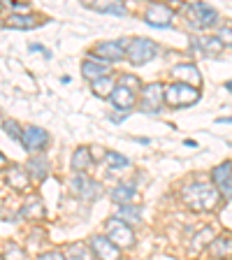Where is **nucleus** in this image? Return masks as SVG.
Listing matches in <instances>:
<instances>
[{
    "label": "nucleus",
    "mask_w": 232,
    "mask_h": 260,
    "mask_svg": "<svg viewBox=\"0 0 232 260\" xmlns=\"http://www.w3.org/2000/svg\"><path fill=\"white\" fill-rule=\"evenodd\" d=\"M181 198H184V202L190 209L209 211L218 205L221 193H218V188L214 184H188L181 190Z\"/></svg>",
    "instance_id": "1"
},
{
    "label": "nucleus",
    "mask_w": 232,
    "mask_h": 260,
    "mask_svg": "<svg viewBox=\"0 0 232 260\" xmlns=\"http://www.w3.org/2000/svg\"><path fill=\"white\" fill-rule=\"evenodd\" d=\"M158 54V44L153 40H146V38H137V40H130L128 49H125V58L130 60L132 65H146L149 60H153Z\"/></svg>",
    "instance_id": "2"
},
{
    "label": "nucleus",
    "mask_w": 232,
    "mask_h": 260,
    "mask_svg": "<svg viewBox=\"0 0 232 260\" xmlns=\"http://www.w3.org/2000/svg\"><path fill=\"white\" fill-rule=\"evenodd\" d=\"M200 100V91L193 86H186V84H172V86L165 88V103L174 109H181V107H190Z\"/></svg>",
    "instance_id": "3"
},
{
    "label": "nucleus",
    "mask_w": 232,
    "mask_h": 260,
    "mask_svg": "<svg viewBox=\"0 0 232 260\" xmlns=\"http://www.w3.org/2000/svg\"><path fill=\"white\" fill-rule=\"evenodd\" d=\"M105 230H107V235H109V242L116 244L119 249H121V246H123V249H128V246H132V244H135V233H132V228H130L125 221H121L119 216L107 218Z\"/></svg>",
    "instance_id": "4"
},
{
    "label": "nucleus",
    "mask_w": 232,
    "mask_h": 260,
    "mask_svg": "<svg viewBox=\"0 0 232 260\" xmlns=\"http://www.w3.org/2000/svg\"><path fill=\"white\" fill-rule=\"evenodd\" d=\"M186 12H188L190 26H195V28H209V26H214L218 19L216 10L211 5H207V3H190V5L186 7Z\"/></svg>",
    "instance_id": "5"
},
{
    "label": "nucleus",
    "mask_w": 232,
    "mask_h": 260,
    "mask_svg": "<svg viewBox=\"0 0 232 260\" xmlns=\"http://www.w3.org/2000/svg\"><path fill=\"white\" fill-rule=\"evenodd\" d=\"M162 103H165V86H162L160 81H153V84H146L142 88V103L140 107L149 114H156L160 112Z\"/></svg>",
    "instance_id": "6"
},
{
    "label": "nucleus",
    "mask_w": 232,
    "mask_h": 260,
    "mask_svg": "<svg viewBox=\"0 0 232 260\" xmlns=\"http://www.w3.org/2000/svg\"><path fill=\"white\" fill-rule=\"evenodd\" d=\"M172 19H174L172 7L160 5V3L149 5V10H146V14H144V21L153 28H170L172 26Z\"/></svg>",
    "instance_id": "7"
},
{
    "label": "nucleus",
    "mask_w": 232,
    "mask_h": 260,
    "mask_svg": "<svg viewBox=\"0 0 232 260\" xmlns=\"http://www.w3.org/2000/svg\"><path fill=\"white\" fill-rule=\"evenodd\" d=\"M19 142L23 144L26 151H42L44 146L49 144V133L42 128H38V125H28V128H23L21 140Z\"/></svg>",
    "instance_id": "8"
},
{
    "label": "nucleus",
    "mask_w": 232,
    "mask_h": 260,
    "mask_svg": "<svg viewBox=\"0 0 232 260\" xmlns=\"http://www.w3.org/2000/svg\"><path fill=\"white\" fill-rule=\"evenodd\" d=\"M91 249L97 260H121V249L109 242V237H103V235H95L91 239Z\"/></svg>",
    "instance_id": "9"
},
{
    "label": "nucleus",
    "mask_w": 232,
    "mask_h": 260,
    "mask_svg": "<svg viewBox=\"0 0 232 260\" xmlns=\"http://www.w3.org/2000/svg\"><path fill=\"white\" fill-rule=\"evenodd\" d=\"M211 179H214V186L218 188V193L232 198V162H221L218 168H214Z\"/></svg>",
    "instance_id": "10"
},
{
    "label": "nucleus",
    "mask_w": 232,
    "mask_h": 260,
    "mask_svg": "<svg viewBox=\"0 0 232 260\" xmlns=\"http://www.w3.org/2000/svg\"><path fill=\"white\" fill-rule=\"evenodd\" d=\"M125 49H128V44H125V42L114 40V42H100L95 47V51H93V54L103 56L105 63H114V60L125 58Z\"/></svg>",
    "instance_id": "11"
},
{
    "label": "nucleus",
    "mask_w": 232,
    "mask_h": 260,
    "mask_svg": "<svg viewBox=\"0 0 232 260\" xmlns=\"http://www.w3.org/2000/svg\"><path fill=\"white\" fill-rule=\"evenodd\" d=\"M81 75H84V79L88 81H95L100 79V77H107L109 75V63H105V60L95 58V56H88L84 63H81Z\"/></svg>",
    "instance_id": "12"
},
{
    "label": "nucleus",
    "mask_w": 232,
    "mask_h": 260,
    "mask_svg": "<svg viewBox=\"0 0 232 260\" xmlns=\"http://www.w3.org/2000/svg\"><path fill=\"white\" fill-rule=\"evenodd\" d=\"M109 100H112V105L116 109H121V112H128L130 107H135L137 95H135V91H130L128 86H123V84H116V88H114V93L109 95Z\"/></svg>",
    "instance_id": "13"
},
{
    "label": "nucleus",
    "mask_w": 232,
    "mask_h": 260,
    "mask_svg": "<svg viewBox=\"0 0 232 260\" xmlns=\"http://www.w3.org/2000/svg\"><path fill=\"white\" fill-rule=\"evenodd\" d=\"M72 193L79 195V198H95L97 195V184L93 181V179H88L84 172L75 174V179H72Z\"/></svg>",
    "instance_id": "14"
},
{
    "label": "nucleus",
    "mask_w": 232,
    "mask_h": 260,
    "mask_svg": "<svg viewBox=\"0 0 232 260\" xmlns=\"http://www.w3.org/2000/svg\"><path fill=\"white\" fill-rule=\"evenodd\" d=\"M174 77L179 79V84H186V86H200V70L195 68V65H177L174 68Z\"/></svg>",
    "instance_id": "15"
},
{
    "label": "nucleus",
    "mask_w": 232,
    "mask_h": 260,
    "mask_svg": "<svg viewBox=\"0 0 232 260\" xmlns=\"http://www.w3.org/2000/svg\"><path fill=\"white\" fill-rule=\"evenodd\" d=\"M28 170L19 168V165H14L12 170H7V184H10V188L14 190H26L28 188Z\"/></svg>",
    "instance_id": "16"
},
{
    "label": "nucleus",
    "mask_w": 232,
    "mask_h": 260,
    "mask_svg": "<svg viewBox=\"0 0 232 260\" xmlns=\"http://www.w3.org/2000/svg\"><path fill=\"white\" fill-rule=\"evenodd\" d=\"M211 253L216 255V258H230L232 255V237L230 235H221L211 242Z\"/></svg>",
    "instance_id": "17"
},
{
    "label": "nucleus",
    "mask_w": 232,
    "mask_h": 260,
    "mask_svg": "<svg viewBox=\"0 0 232 260\" xmlns=\"http://www.w3.org/2000/svg\"><path fill=\"white\" fill-rule=\"evenodd\" d=\"M91 162H93L91 149H86V146H79V149L72 153V162H70V165H72V170L79 174V172H84V170H86Z\"/></svg>",
    "instance_id": "18"
},
{
    "label": "nucleus",
    "mask_w": 232,
    "mask_h": 260,
    "mask_svg": "<svg viewBox=\"0 0 232 260\" xmlns=\"http://www.w3.org/2000/svg\"><path fill=\"white\" fill-rule=\"evenodd\" d=\"M28 174H30L32 179H38V181L47 179V174H49V162H47V158H44V156L30 158V160H28Z\"/></svg>",
    "instance_id": "19"
},
{
    "label": "nucleus",
    "mask_w": 232,
    "mask_h": 260,
    "mask_svg": "<svg viewBox=\"0 0 232 260\" xmlns=\"http://www.w3.org/2000/svg\"><path fill=\"white\" fill-rule=\"evenodd\" d=\"M91 88L97 98H109L114 93V88H116V81H114V77L107 75V77H100V79L91 81Z\"/></svg>",
    "instance_id": "20"
},
{
    "label": "nucleus",
    "mask_w": 232,
    "mask_h": 260,
    "mask_svg": "<svg viewBox=\"0 0 232 260\" xmlns=\"http://www.w3.org/2000/svg\"><path fill=\"white\" fill-rule=\"evenodd\" d=\"M21 214L26 218H44L47 216V209L42 207V200H40L38 195H32V198H28L26 205H23Z\"/></svg>",
    "instance_id": "21"
},
{
    "label": "nucleus",
    "mask_w": 232,
    "mask_h": 260,
    "mask_svg": "<svg viewBox=\"0 0 232 260\" xmlns=\"http://www.w3.org/2000/svg\"><path fill=\"white\" fill-rule=\"evenodd\" d=\"M137 195V190L132 188L130 184H119L116 188H112V193H109V198H112L116 205H125V202H130L132 198Z\"/></svg>",
    "instance_id": "22"
},
{
    "label": "nucleus",
    "mask_w": 232,
    "mask_h": 260,
    "mask_svg": "<svg viewBox=\"0 0 232 260\" xmlns=\"http://www.w3.org/2000/svg\"><path fill=\"white\" fill-rule=\"evenodd\" d=\"M197 49L205 51L207 56H218L223 51V42L218 38H197Z\"/></svg>",
    "instance_id": "23"
},
{
    "label": "nucleus",
    "mask_w": 232,
    "mask_h": 260,
    "mask_svg": "<svg viewBox=\"0 0 232 260\" xmlns=\"http://www.w3.org/2000/svg\"><path fill=\"white\" fill-rule=\"evenodd\" d=\"M119 218L121 221H125L128 225H135V223L142 221V209L135 205H123L119 209Z\"/></svg>",
    "instance_id": "24"
},
{
    "label": "nucleus",
    "mask_w": 232,
    "mask_h": 260,
    "mask_svg": "<svg viewBox=\"0 0 232 260\" xmlns=\"http://www.w3.org/2000/svg\"><path fill=\"white\" fill-rule=\"evenodd\" d=\"M7 26H10V28H35V26H40V21H38V19H32V16L10 14V16H7Z\"/></svg>",
    "instance_id": "25"
},
{
    "label": "nucleus",
    "mask_w": 232,
    "mask_h": 260,
    "mask_svg": "<svg viewBox=\"0 0 232 260\" xmlns=\"http://www.w3.org/2000/svg\"><path fill=\"white\" fill-rule=\"evenodd\" d=\"M65 260H88V251L84 244H70L65 249Z\"/></svg>",
    "instance_id": "26"
},
{
    "label": "nucleus",
    "mask_w": 232,
    "mask_h": 260,
    "mask_svg": "<svg viewBox=\"0 0 232 260\" xmlns=\"http://www.w3.org/2000/svg\"><path fill=\"white\" fill-rule=\"evenodd\" d=\"M91 10H97L103 12V14H116V16H123L125 14V7L121 5V3H107V5H95V3H91Z\"/></svg>",
    "instance_id": "27"
},
{
    "label": "nucleus",
    "mask_w": 232,
    "mask_h": 260,
    "mask_svg": "<svg viewBox=\"0 0 232 260\" xmlns=\"http://www.w3.org/2000/svg\"><path fill=\"white\" fill-rule=\"evenodd\" d=\"M105 160H107L109 170H121V168H128L130 160L125 156H121V153H114V151H107L105 153Z\"/></svg>",
    "instance_id": "28"
},
{
    "label": "nucleus",
    "mask_w": 232,
    "mask_h": 260,
    "mask_svg": "<svg viewBox=\"0 0 232 260\" xmlns=\"http://www.w3.org/2000/svg\"><path fill=\"white\" fill-rule=\"evenodd\" d=\"M5 260H26V251L21 246H16L14 242L7 244V251H5Z\"/></svg>",
    "instance_id": "29"
},
{
    "label": "nucleus",
    "mask_w": 232,
    "mask_h": 260,
    "mask_svg": "<svg viewBox=\"0 0 232 260\" xmlns=\"http://www.w3.org/2000/svg\"><path fill=\"white\" fill-rule=\"evenodd\" d=\"M119 84H123V86H128L130 88V91H140V86H142V84H140V79H137V77H132V75H123V77H121V81H119Z\"/></svg>",
    "instance_id": "30"
},
{
    "label": "nucleus",
    "mask_w": 232,
    "mask_h": 260,
    "mask_svg": "<svg viewBox=\"0 0 232 260\" xmlns=\"http://www.w3.org/2000/svg\"><path fill=\"white\" fill-rule=\"evenodd\" d=\"M5 130L10 133L12 137H14V140H21L23 128H19V123H16V121H7V123H5Z\"/></svg>",
    "instance_id": "31"
},
{
    "label": "nucleus",
    "mask_w": 232,
    "mask_h": 260,
    "mask_svg": "<svg viewBox=\"0 0 232 260\" xmlns=\"http://www.w3.org/2000/svg\"><path fill=\"white\" fill-rule=\"evenodd\" d=\"M218 40L223 42V47H232V28H221V32H218Z\"/></svg>",
    "instance_id": "32"
},
{
    "label": "nucleus",
    "mask_w": 232,
    "mask_h": 260,
    "mask_svg": "<svg viewBox=\"0 0 232 260\" xmlns=\"http://www.w3.org/2000/svg\"><path fill=\"white\" fill-rule=\"evenodd\" d=\"M38 260H65V255L60 251H49V253H42Z\"/></svg>",
    "instance_id": "33"
},
{
    "label": "nucleus",
    "mask_w": 232,
    "mask_h": 260,
    "mask_svg": "<svg viewBox=\"0 0 232 260\" xmlns=\"http://www.w3.org/2000/svg\"><path fill=\"white\" fill-rule=\"evenodd\" d=\"M12 7H14L16 12H23V10H28V5H23V3H12Z\"/></svg>",
    "instance_id": "34"
},
{
    "label": "nucleus",
    "mask_w": 232,
    "mask_h": 260,
    "mask_svg": "<svg viewBox=\"0 0 232 260\" xmlns=\"http://www.w3.org/2000/svg\"><path fill=\"white\" fill-rule=\"evenodd\" d=\"M30 51H44L40 44H30ZM44 54H49V51H44Z\"/></svg>",
    "instance_id": "35"
},
{
    "label": "nucleus",
    "mask_w": 232,
    "mask_h": 260,
    "mask_svg": "<svg viewBox=\"0 0 232 260\" xmlns=\"http://www.w3.org/2000/svg\"><path fill=\"white\" fill-rule=\"evenodd\" d=\"M5 165H7V158L3 156V153H0V168H5Z\"/></svg>",
    "instance_id": "36"
},
{
    "label": "nucleus",
    "mask_w": 232,
    "mask_h": 260,
    "mask_svg": "<svg viewBox=\"0 0 232 260\" xmlns=\"http://www.w3.org/2000/svg\"><path fill=\"white\" fill-rule=\"evenodd\" d=\"M218 123H232V119H218Z\"/></svg>",
    "instance_id": "37"
},
{
    "label": "nucleus",
    "mask_w": 232,
    "mask_h": 260,
    "mask_svg": "<svg viewBox=\"0 0 232 260\" xmlns=\"http://www.w3.org/2000/svg\"><path fill=\"white\" fill-rule=\"evenodd\" d=\"M225 88H227V91H232V81H227V84H225Z\"/></svg>",
    "instance_id": "38"
}]
</instances>
